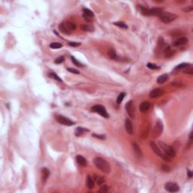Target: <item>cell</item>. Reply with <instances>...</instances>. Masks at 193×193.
<instances>
[{"instance_id": "1", "label": "cell", "mask_w": 193, "mask_h": 193, "mask_svg": "<svg viewBox=\"0 0 193 193\" xmlns=\"http://www.w3.org/2000/svg\"><path fill=\"white\" fill-rule=\"evenodd\" d=\"M94 164L96 167L105 174H110L111 171V167L109 162L103 158L96 157L94 159Z\"/></svg>"}, {"instance_id": "2", "label": "cell", "mask_w": 193, "mask_h": 193, "mask_svg": "<svg viewBox=\"0 0 193 193\" xmlns=\"http://www.w3.org/2000/svg\"><path fill=\"white\" fill-rule=\"evenodd\" d=\"M58 28H59V30L62 33H64L65 35H69V34H71L76 30V26L74 23L69 20H66L62 22L61 23H60Z\"/></svg>"}, {"instance_id": "3", "label": "cell", "mask_w": 193, "mask_h": 193, "mask_svg": "<svg viewBox=\"0 0 193 193\" xmlns=\"http://www.w3.org/2000/svg\"><path fill=\"white\" fill-rule=\"evenodd\" d=\"M150 146H151V148L152 149L153 152H154L157 155H159L161 159H162L163 160L167 161H171V159H172V158H171L170 156H168L167 155H166V154L161 150V149L159 148V146H157L156 143H155L154 142L152 141V142H150Z\"/></svg>"}, {"instance_id": "4", "label": "cell", "mask_w": 193, "mask_h": 193, "mask_svg": "<svg viewBox=\"0 0 193 193\" xmlns=\"http://www.w3.org/2000/svg\"><path fill=\"white\" fill-rule=\"evenodd\" d=\"M159 146L166 155H167L171 158H173V157H174L176 155V151L171 146H169V145H167L165 143L159 141Z\"/></svg>"}, {"instance_id": "5", "label": "cell", "mask_w": 193, "mask_h": 193, "mask_svg": "<svg viewBox=\"0 0 193 193\" xmlns=\"http://www.w3.org/2000/svg\"><path fill=\"white\" fill-rule=\"evenodd\" d=\"M159 17L160 19L161 22L164 23H169L172 21H174V20H176L177 17V15L168 12V11H162L161 14L159 15Z\"/></svg>"}, {"instance_id": "6", "label": "cell", "mask_w": 193, "mask_h": 193, "mask_svg": "<svg viewBox=\"0 0 193 193\" xmlns=\"http://www.w3.org/2000/svg\"><path fill=\"white\" fill-rule=\"evenodd\" d=\"M141 13L146 15V16H150V15H157L159 16L161 12L163 11V9L161 8H146L144 7H140Z\"/></svg>"}, {"instance_id": "7", "label": "cell", "mask_w": 193, "mask_h": 193, "mask_svg": "<svg viewBox=\"0 0 193 193\" xmlns=\"http://www.w3.org/2000/svg\"><path fill=\"white\" fill-rule=\"evenodd\" d=\"M91 110L93 112L99 113L101 116H103V117H104L106 118H108L110 117L109 114L106 112V108L103 106H102V105H95V106H92Z\"/></svg>"}, {"instance_id": "8", "label": "cell", "mask_w": 193, "mask_h": 193, "mask_svg": "<svg viewBox=\"0 0 193 193\" xmlns=\"http://www.w3.org/2000/svg\"><path fill=\"white\" fill-rule=\"evenodd\" d=\"M56 120L57 121L58 123L64 125H66V126H72L75 125V122H73L72 120H70L69 118L64 117L63 115H58L56 116Z\"/></svg>"}, {"instance_id": "9", "label": "cell", "mask_w": 193, "mask_h": 193, "mask_svg": "<svg viewBox=\"0 0 193 193\" xmlns=\"http://www.w3.org/2000/svg\"><path fill=\"white\" fill-rule=\"evenodd\" d=\"M164 189L169 192H177L179 191V187L177 183H167L164 185Z\"/></svg>"}, {"instance_id": "10", "label": "cell", "mask_w": 193, "mask_h": 193, "mask_svg": "<svg viewBox=\"0 0 193 193\" xmlns=\"http://www.w3.org/2000/svg\"><path fill=\"white\" fill-rule=\"evenodd\" d=\"M125 108H126V111L128 113L129 116L130 118H134V106H133V101L130 100L128 101L126 105H125Z\"/></svg>"}, {"instance_id": "11", "label": "cell", "mask_w": 193, "mask_h": 193, "mask_svg": "<svg viewBox=\"0 0 193 193\" xmlns=\"http://www.w3.org/2000/svg\"><path fill=\"white\" fill-rule=\"evenodd\" d=\"M164 93V90L161 88H155L154 90H152L150 93H149V96L151 98H157L159 96H161Z\"/></svg>"}, {"instance_id": "12", "label": "cell", "mask_w": 193, "mask_h": 193, "mask_svg": "<svg viewBox=\"0 0 193 193\" xmlns=\"http://www.w3.org/2000/svg\"><path fill=\"white\" fill-rule=\"evenodd\" d=\"M125 130H126V131L130 135H132V134H134L133 124H132L131 121H130L129 118H126V119H125Z\"/></svg>"}, {"instance_id": "13", "label": "cell", "mask_w": 193, "mask_h": 193, "mask_svg": "<svg viewBox=\"0 0 193 193\" xmlns=\"http://www.w3.org/2000/svg\"><path fill=\"white\" fill-rule=\"evenodd\" d=\"M163 124L161 123L160 121H159L157 123H156V125H155V130H154V134H155V137H159L160 134H161L162 130H163Z\"/></svg>"}, {"instance_id": "14", "label": "cell", "mask_w": 193, "mask_h": 193, "mask_svg": "<svg viewBox=\"0 0 193 193\" xmlns=\"http://www.w3.org/2000/svg\"><path fill=\"white\" fill-rule=\"evenodd\" d=\"M186 42H188V39L186 37H185V36H183V37L177 39L176 41H174V43H173V45L175 46V47H177V46L185 45Z\"/></svg>"}, {"instance_id": "15", "label": "cell", "mask_w": 193, "mask_h": 193, "mask_svg": "<svg viewBox=\"0 0 193 193\" xmlns=\"http://www.w3.org/2000/svg\"><path fill=\"white\" fill-rule=\"evenodd\" d=\"M133 149H134V153L136 154V155L138 157V158H142L143 157V153H142V151L140 149V148L139 147V146L136 143H134L133 144Z\"/></svg>"}, {"instance_id": "16", "label": "cell", "mask_w": 193, "mask_h": 193, "mask_svg": "<svg viewBox=\"0 0 193 193\" xmlns=\"http://www.w3.org/2000/svg\"><path fill=\"white\" fill-rule=\"evenodd\" d=\"M49 175H50V171L48 168H45V167L42 168V179L44 183L46 182L47 179L49 177Z\"/></svg>"}, {"instance_id": "17", "label": "cell", "mask_w": 193, "mask_h": 193, "mask_svg": "<svg viewBox=\"0 0 193 193\" xmlns=\"http://www.w3.org/2000/svg\"><path fill=\"white\" fill-rule=\"evenodd\" d=\"M76 161H77V163L80 165V166H82V167H85L87 166V160L82 156V155H78L76 156Z\"/></svg>"}, {"instance_id": "18", "label": "cell", "mask_w": 193, "mask_h": 193, "mask_svg": "<svg viewBox=\"0 0 193 193\" xmlns=\"http://www.w3.org/2000/svg\"><path fill=\"white\" fill-rule=\"evenodd\" d=\"M150 107V103L147 101H145V102H143L140 106V110L142 112V113H145L146 112Z\"/></svg>"}, {"instance_id": "19", "label": "cell", "mask_w": 193, "mask_h": 193, "mask_svg": "<svg viewBox=\"0 0 193 193\" xmlns=\"http://www.w3.org/2000/svg\"><path fill=\"white\" fill-rule=\"evenodd\" d=\"M87 131H88V129L84 128L82 127H79V128H77L76 129V130H75V135L76 137H80V136H81L82 134H84Z\"/></svg>"}, {"instance_id": "20", "label": "cell", "mask_w": 193, "mask_h": 193, "mask_svg": "<svg viewBox=\"0 0 193 193\" xmlns=\"http://www.w3.org/2000/svg\"><path fill=\"white\" fill-rule=\"evenodd\" d=\"M83 15L87 17L91 18V19L94 16L93 11H91L90 9H88V8H83Z\"/></svg>"}, {"instance_id": "21", "label": "cell", "mask_w": 193, "mask_h": 193, "mask_svg": "<svg viewBox=\"0 0 193 193\" xmlns=\"http://www.w3.org/2000/svg\"><path fill=\"white\" fill-rule=\"evenodd\" d=\"M81 30L85 31V32H91V31H94V30L93 26L88 25V24H82L81 26Z\"/></svg>"}, {"instance_id": "22", "label": "cell", "mask_w": 193, "mask_h": 193, "mask_svg": "<svg viewBox=\"0 0 193 193\" xmlns=\"http://www.w3.org/2000/svg\"><path fill=\"white\" fill-rule=\"evenodd\" d=\"M86 183H87V186H88V188L89 189H94V183L93 179H91V177H90L89 175L87 177V181H86Z\"/></svg>"}, {"instance_id": "23", "label": "cell", "mask_w": 193, "mask_h": 193, "mask_svg": "<svg viewBox=\"0 0 193 193\" xmlns=\"http://www.w3.org/2000/svg\"><path fill=\"white\" fill-rule=\"evenodd\" d=\"M167 79H168V76L167 74H163L157 79V82L159 84H163L167 80Z\"/></svg>"}, {"instance_id": "24", "label": "cell", "mask_w": 193, "mask_h": 193, "mask_svg": "<svg viewBox=\"0 0 193 193\" xmlns=\"http://www.w3.org/2000/svg\"><path fill=\"white\" fill-rule=\"evenodd\" d=\"M113 24L115 26H117L120 28H122V29H128V26L127 24H125L124 22H121V21H118V22H114Z\"/></svg>"}, {"instance_id": "25", "label": "cell", "mask_w": 193, "mask_h": 193, "mask_svg": "<svg viewBox=\"0 0 193 193\" xmlns=\"http://www.w3.org/2000/svg\"><path fill=\"white\" fill-rule=\"evenodd\" d=\"M49 46L52 49H58V48H62L63 45L61 43H59V42H52L51 44H50Z\"/></svg>"}, {"instance_id": "26", "label": "cell", "mask_w": 193, "mask_h": 193, "mask_svg": "<svg viewBox=\"0 0 193 193\" xmlns=\"http://www.w3.org/2000/svg\"><path fill=\"white\" fill-rule=\"evenodd\" d=\"M94 180L96 182V183L98 184V185H101V184H103V183H104V179L103 178V177H99L98 175H96V174H94Z\"/></svg>"}, {"instance_id": "27", "label": "cell", "mask_w": 193, "mask_h": 193, "mask_svg": "<svg viewBox=\"0 0 193 193\" xmlns=\"http://www.w3.org/2000/svg\"><path fill=\"white\" fill-rule=\"evenodd\" d=\"M192 65L190 64H186V63H183V64H181L178 65L175 67V69H183V68H188V67H190Z\"/></svg>"}, {"instance_id": "28", "label": "cell", "mask_w": 193, "mask_h": 193, "mask_svg": "<svg viewBox=\"0 0 193 193\" xmlns=\"http://www.w3.org/2000/svg\"><path fill=\"white\" fill-rule=\"evenodd\" d=\"M125 95H126V94H125V93H121V94L118 95V98H117V100H116V102H117V103H118V104L122 103V102L123 101V100H124V98H125Z\"/></svg>"}, {"instance_id": "29", "label": "cell", "mask_w": 193, "mask_h": 193, "mask_svg": "<svg viewBox=\"0 0 193 193\" xmlns=\"http://www.w3.org/2000/svg\"><path fill=\"white\" fill-rule=\"evenodd\" d=\"M108 56L110 59H115L116 57V53L114 50H110L108 51Z\"/></svg>"}, {"instance_id": "30", "label": "cell", "mask_w": 193, "mask_h": 193, "mask_svg": "<svg viewBox=\"0 0 193 193\" xmlns=\"http://www.w3.org/2000/svg\"><path fill=\"white\" fill-rule=\"evenodd\" d=\"M71 60H72V62H73L74 64L76 65V66H79V67H83V66H84L83 64H81L80 62H79V61H77V60L74 57H73V56H72V57H71Z\"/></svg>"}, {"instance_id": "31", "label": "cell", "mask_w": 193, "mask_h": 193, "mask_svg": "<svg viewBox=\"0 0 193 193\" xmlns=\"http://www.w3.org/2000/svg\"><path fill=\"white\" fill-rule=\"evenodd\" d=\"M50 77H51V78H53L54 79H56V80H57V81H62V79L55 73H50Z\"/></svg>"}, {"instance_id": "32", "label": "cell", "mask_w": 193, "mask_h": 193, "mask_svg": "<svg viewBox=\"0 0 193 193\" xmlns=\"http://www.w3.org/2000/svg\"><path fill=\"white\" fill-rule=\"evenodd\" d=\"M147 67L149 69H159L160 67H159L158 66H156L155 64H151V63H149L147 64Z\"/></svg>"}, {"instance_id": "33", "label": "cell", "mask_w": 193, "mask_h": 193, "mask_svg": "<svg viewBox=\"0 0 193 193\" xmlns=\"http://www.w3.org/2000/svg\"><path fill=\"white\" fill-rule=\"evenodd\" d=\"M64 61V57L63 56H61L59 57H57L55 61H54V63L57 64H61Z\"/></svg>"}, {"instance_id": "34", "label": "cell", "mask_w": 193, "mask_h": 193, "mask_svg": "<svg viewBox=\"0 0 193 193\" xmlns=\"http://www.w3.org/2000/svg\"><path fill=\"white\" fill-rule=\"evenodd\" d=\"M67 70H68L69 72H70L71 73H73V74H79V73H80L79 70H77V69H73V68H68Z\"/></svg>"}, {"instance_id": "35", "label": "cell", "mask_w": 193, "mask_h": 193, "mask_svg": "<svg viewBox=\"0 0 193 193\" xmlns=\"http://www.w3.org/2000/svg\"><path fill=\"white\" fill-rule=\"evenodd\" d=\"M81 45L80 42H69V45L71 47H77Z\"/></svg>"}, {"instance_id": "36", "label": "cell", "mask_w": 193, "mask_h": 193, "mask_svg": "<svg viewBox=\"0 0 193 193\" xmlns=\"http://www.w3.org/2000/svg\"><path fill=\"white\" fill-rule=\"evenodd\" d=\"M108 186H103L102 187H101V189H100V192H106L107 191H108Z\"/></svg>"}, {"instance_id": "37", "label": "cell", "mask_w": 193, "mask_h": 193, "mask_svg": "<svg viewBox=\"0 0 193 193\" xmlns=\"http://www.w3.org/2000/svg\"><path fill=\"white\" fill-rule=\"evenodd\" d=\"M93 137H96L100 140H105V138H106V137L104 135H99V134H93Z\"/></svg>"}, {"instance_id": "38", "label": "cell", "mask_w": 193, "mask_h": 193, "mask_svg": "<svg viewBox=\"0 0 193 193\" xmlns=\"http://www.w3.org/2000/svg\"><path fill=\"white\" fill-rule=\"evenodd\" d=\"M184 73H187V74H190V75H193V69L192 67H189L187 70H186L184 72Z\"/></svg>"}, {"instance_id": "39", "label": "cell", "mask_w": 193, "mask_h": 193, "mask_svg": "<svg viewBox=\"0 0 193 193\" xmlns=\"http://www.w3.org/2000/svg\"><path fill=\"white\" fill-rule=\"evenodd\" d=\"M161 168H162V170H163V171H167V172H168V171H171V170H170V167H169L168 166H166V165H163Z\"/></svg>"}, {"instance_id": "40", "label": "cell", "mask_w": 193, "mask_h": 193, "mask_svg": "<svg viewBox=\"0 0 193 193\" xmlns=\"http://www.w3.org/2000/svg\"><path fill=\"white\" fill-rule=\"evenodd\" d=\"M188 175H189V178H192V172L190 171H188Z\"/></svg>"}]
</instances>
